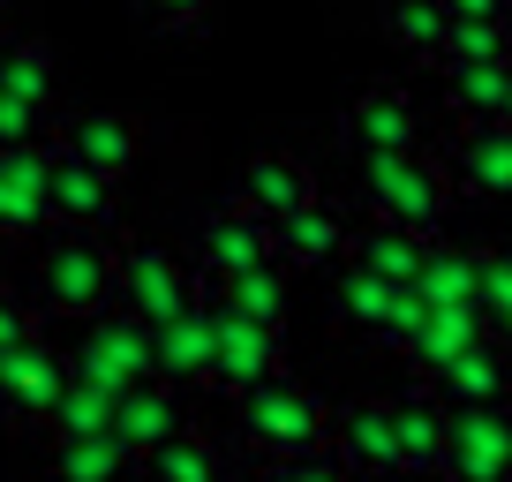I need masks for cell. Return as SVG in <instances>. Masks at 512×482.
I'll list each match as a JSON object with an SVG mask.
<instances>
[{
    "mask_svg": "<svg viewBox=\"0 0 512 482\" xmlns=\"http://www.w3.org/2000/svg\"><path fill=\"white\" fill-rule=\"evenodd\" d=\"M445 106H452V121H505V106H512V61L445 68Z\"/></svg>",
    "mask_w": 512,
    "mask_h": 482,
    "instance_id": "27",
    "label": "cell"
},
{
    "mask_svg": "<svg viewBox=\"0 0 512 482\" xmlns=\"http://www.w3.org/2000/svg\"><path fill=\"white\" fill-rule=\"evenodd\" d=\"M317 196H324V189H317V166H309L302 151H287V144L249 151V159H241V174H234V204L256 211L264 226H279V219H294V211H309Z\"/></svg>",
    "mask_w": 512,
    "mask_h": 482,
    "instance_id": "9",
    "label": "cell"
},
{
    "mask_svg": "<svg viewBox=\"0 0 512 482\" xmlns=\"http://www.w3.org/2000/svg\"><path fill=\"white\" fill-rule=\"evenodd\" d=\"M505 121H512V106H505Z\"/></svg>",
    "mask_w": 512,
    "mask_h": 482,
    "instance_id": "41",
    "label": "cell"
},
{
    "mask_svg": "<svg viewBox=\"0 0 512 482\" xmlns=\"http://www.w3.org/2000/svg\"><path fill=\"white\" fill-rule=\"evenodd\" d=\"M159 377L166 385H211L219 377V287H204V302L189 317L159 324Z\"/></svg>",
    "mask_w": 512,
    "mask_h": 482,
    "instance_id": "16",
    "label": "cell"
},
{
    "mask_svg": "<svg viewBox=\"0 0 512 482\" xmlns=\"http://www.w3.org/2000/svg\"><path fill=\"white\" fill-rule=\"evenodd\" d=\"M339 144L354 159H400V151H422V106L407 83H362L339 113Z\"/></svg>",
    "mask_w": 512,
    "mask_h": 482,
    "instance_id": "7",
    "label": "cell"
},
{
    "mask_svg": "<svg viewBox=\"0 0 512 482\" xmlns=\"http://www.w3.org/2000/svg\"><path fill=\"white\" fill-rule=\"evenodd\" d=\"M475 339H490V317H482V309H430L422 332H415V347H407V362H415L422 377H437L445 362H460Z\"/></svg>",
    "mask_w": 512,
    "mask_h": 482,
    "instance_id": "28",
    "label": "cell"
},
{
    "mask_svg": "<svg viewBox=\"0 0 512 482\" xmlns=\"http://www.w3.org/2000/svg\"><path fill=\"white\" fill-rule=\"evenodd\" d=\"M437 400L460 415V407H512V347L505 339H475L460 362H445L437 377H422Z\"/></svg>",
    "mask_w": 512,
    "mask_h": 482,
    "instance_id": "18",
    "label": "cell"
},
{
    "mask_svg": "<svg viewBox=\"0 0 512 482\" xmlns=\"http://www.w3.org/2000/svg\"><path fill=\"white\" fill-rule=\"evenodd\" d=\"M204 272H189V264L166 249V241H136L121 234V309L128 317H144L151 332L174 317H189L196 302H204V287H196Z\"/></svg>",
    "mask_w": 512,
    "mask_h": 482,
    "instance_id": "5",
    "label": "cell"
},
{
    "mask_svg": "<svg viewBox=\"0 0 512 482\" xmlns=\"http://www.w3.org/2000/svg\"><path fill=\"white\" fill-rule=\"evenodd\" d=\"M68 385H76V362L61 347H46V339L0 354V415L8 422H53Z\"/></svg>",
    "mask_w": 512,
    "mask_h": 482,
    "instance_id": "11",
    "label": "cell"
},
{
    "mask_svg": "<svg viewBox=\"0 0 512 482\" xmlns=\"http://www.w3.org/2000/svg\"><path fill=\"white\" fill-rule=\"evenodd\" d=\"M332 452L354 482H407V452H400V415L392 400H347L332 407Z\"/></svg>",
    "mask_w": 512,
    "mask_h": 482,
    "instance_id": "8",
    "label": "cell"
},
{
    "mask_svg": "<svg viewBox=\"0 0 512 482\" xmlns=\"http://www.w3.org/2000/svg\"><path fill=\"white\" fill-rule=\"evenodd\" d=\"M272 234H279V264H287V272H317V264H332V257H347V249H354L347 211L324 204V196L309 211H294V219H279Z\"/></svg>",
    "mask_w": 512,
    "mask_h": 482,
    "instance_id": "22",
    "label": "cell"
},
{
    "mask_svg": "<svg viewBox=\"0 0 512 482\" xmlns=\"http://www.w3.org/2000/svg\"><path fill=\"white\" fill-rule=\"evenodd\" d=\"M113 430L128 437V445L144 452H159V445H174L181 430H189V407H181V385H166V377H151V385H136V392H121V415H113Z\"/></svg>",
    "mask_w": 512,
    "mask_h": 482,
    "instance_id": "23",
    "label": "cell"
},
{
    "mask_svg": "<svg viewBox=\"0 0 512 482\" xmlns=\"http://www.w3.org/2000/svg\"><path fill=\"white\" fill-rule=\"evenodd\" d=\"M415 294L430 309H482V257L475 249H452V241H437L430 264H422Z\"/></svg>",
    "mask_w": 512,
    "mask_h": 482,
    "instance_id": "29",
    "label": "cell"
},
{
    "mask_svg": "<svg viewBox=\"0 0 512 482\" xmlns=\"http://www.w3.org/2000/svg\"><path fill=\"white\" fill-rule=\"evenodd\" d=\"M136 16H144L151 31H166V38H196V31H211L219 0H136Z\"/></svg>",
    "mask_w": 512,
    "mask_h": 482,
    "instance_id": "35",
    "label": "cell"
},
{
    "mask_svg": "<svg viewBox=\"0 0 512 482\" xmlns=\"http://www.w3.org/2000/svg\"><path fill=\"white\" fill-rule=\"evenodd\" d=\"M264 264H279V234L256 219V211L219 204L204 226H196V272H204L211 287H234V279L264 272Z\"/></svg>",
    "mask_w": 512,
    "mask_h": 482,
    "instance_id": "10",
    "label": "cell"
},
{
    "mask_svg": "<svg viewBox=\"0 0 512 482\" xmlns=\"http://www.w3.org/2000/svg\"><path fill=\"white\" fill-rule=\"evenodd\" d=\"M53 219V144L46 151H0V234L31 241Z\"/></svg>",
    "mask_w": 512,
    "mask_h": 482,
    "instance_id": "17",
    "label": "cell"
},
{
    "mask_svg": "<svg viewBox=\"0 0 512 482\" xmlns=\"http://www.w3.org/2000/svg\"><path fill=\"white\" fill-rule=\"evenodd\" d=\"M46 475H53V482H144V452L128 445L121 430H98V437H53Z\"/></svg>",
    "mask_w": 512,
    "mask_h": 482,
    "instance_id": "20",
    "label": "cell"
},
{
    "mask_svg": "<svg viewBox=\"0 0 512 482\" xmlns=\"http://www.w3.org/2000/svg\"><path fill=\"white\" fill-rule=\"evenodd\" d=\"M113 294H121V249L106 234H83V226H61V234L38 249V309L53 317H106Z\"/></svg>",
    "mask_w": 512,
    "mask_h": 482,
    "instance_id": "1",
    "label": "cell"
},
{
    "mask_svg": "<svg viewBox=\"0 0 512 482\" xmlns=\"http://www.w3.org/2000/svg\"><path fill=\"white\" fill-rule=\"evenodd\" d=\"M452 8L445 0H384V38L407 53V61H437L445 68V46H452Z\"/></svg>",
    "mask_w": 512,
    "mask_h": 482,
    "instance_id": "25",
    "label": "cell"
},
{
    "mask_svg": "<svg viewBox=\"0 0 512 482\" xmlns=\"http://www.w3.org/2000/svg\"><path fill=\"white\" fill-rule=\"evenodd\" d=\"M332 317H339V332H362V339H377V347L407 354L415 332H422V317H430V302H422L415 287H392V279L347 264V279H339V294H332Z\"/></svg>",
    "mask_w": 512,
    "mask_h": 482,
    "instance_id": "6",
    "label": "cell"
},
{
    "mask_svg": "<svg viewBox=\"0 0 512 482\" xmlns=\"http://www.w3.org/2000/svg\"><path fill=\"white\" fill-rule=\"evenodd\" d=\"M241 445H249L256 460H272V467L317 460V452H332V407H324L302 377H272V385H256L249 400H241Z\"/></svg>",
    "mask_w": 512,
    "mask_h": 482,
    "instance_id": "2",
    "label": "cell"
},
{
    "mask_svg": "<svg viewBox=\"0 0 512 482\" xmlns=\"http://www.w3.org/2000/svg\"><path fill=\"white\" fill-rule=\"evenodd\" d=\"M144 482H226V452L204 430H181L174 445H159L144 460Z\"/></svg>",
    "mask_w": 512,
    "mask_h": 482,
    "instance_id": "30",
    "label": "cell"
},
{
    "mask_svg": "<svg viewBox=\"0 0 512 482\" xmlns=\"http://www.w3.org/2000/svg\"><path fill=\"white\" fill-rule=\"evenodd\" d=\"M53 144H61L68 159L98 166V174H106V181H121L128 166L144 159L151 129H144V113H121V106H91V113H68Z\"/></svg>",
    "mask_w": 512,
    "mask_h": 482,
    "instance_id": "12",
    "label": "cell"
},
{
    "mask_svg": "<svg viewBox=\"0 0 512 482\" xmlns=\"http://www.w3.org/2000/svg\"><path fill=\"white\" fill-rule=\"evenodd\" d=\"M467 61H512V23H460L445 46V68H467Z\"/></svg>",
    "mask_w": 512,
    "mask_h": 482,
    "instance_id": "36",
    "label": "cell"
},
{
    "mask_svg": "<svg viewBox=\"0 0 512 482\" xmlns=\"http://www.w3.org/2000/svg\"><path fill=\"white\" fill-rule=\"evenodd\" d=\"M31 339H38V302H23L16 287H0V354L31 347Z\"/></svg>",
    "mask_w": 512,
    "mask_h": 482,
    "instance_id": "37",
    "label": "cell"
},
{
    "mask_svg": "<svg viewBox=\"0 0 512 482\" xmlns=\"http://www.w3.org/2000/svg\"><path fill=\"white\" fill-rule=\"evenodd\" d=\"M430 249H437V241L407 234V226H384V219H369L362 234H354L347 264H362V272L392 279V287H415V279H422V264H430Z\"/></svg>",
    "mask_w": 512,
    "mask_h": 482,
    "instance_id": "24",
    "label": "cell"
},
{
    "mask_svg": "<svg viewBox=\"0 0 512 482\" xmlns=\"http://www.w3.org/2000/svg\"><path fill=\"white\" fill-rule=\"evenodd\" d=\"M272 377H279V332L256 324V317H241V309L226 302V287H219V377H211V385L234 392V400H249V392L272 385Z\"/></svg>",
    "mask_w": 512,
    "mask_h": 482,
    "instance_id": "14",
    "label": "cell"
},
{
    "mask_svg": "<svg viewBox=\"0 0 512 482\" xmlns=\"http://www.w3.org/2000/svg\"><path fill=\"white\" fill-rule=\"evenodd\" d=\"M68 362H76V385H98V392H136L159 377V339H151L144 317H128V309H106V317L83 324V339L68 347Z\"/></svg>",
    "mask_w": 512,
    "mask_h": 482,
    "instance_id": "4",
    "label": "cell"
},
{
    "mask_svg": "<svg viewBox=\"0 0 512 482\" xmlns=\"http://www.w3.org/2000/svg\"><path fill=\"white\" fill-rule=\"evenodd\" d=\"M445 166H452V181H460L467 196H482V204L512 196V121H460L452 144H445Z\"/></svg>",
    "mask_w": 512,
    "mask_h": 482,
    "instance_id": "15",
    "label": "cell"
},
{
    "mask_svg": "<svg viewBox=\"0 0 512 482\" xmlns=\"http://www.w3.org/2000/svg\"><path fill=\"white\" fill-rule=\"evenodd\" d=\"M113 415H121V400H113V392L68 385V400H61V415H53V430H61V437H98V430H113Z\"/></svg>",
    "mask_w": 512,
    "mask_h": 482,
    "instance_id": "33",
    "label": "cell"
},
{
    "mask_svg": "<svg viewBox=\"0 0 512 482\" xmlns=\"http://www.w3.org/2000/svg\"><path fill=\"white\" fill-rule=\"evenodd\" d=\"M445 482H512V407H460L452 415Z\"/></svg>",
    "mask_w": 512,
    "mask_h": 482,
    "instance_id": "13",
    "label": "cell"
},
{
    "mask_svg": "<svg viewBox=\"0 0 512 482\" xmlns=\"http://www.w3.org/2000/svg\"><path fill=\"white\" fill-rule=\"evenodd\" d=\"M0 23H8V0H0Z\"/></svg>",
    "mask_w": 512,
    "mask_h": 482,
    "instance_id": "40",
    "label": "cell"
},
{
    "mask_svg": "<svg viewBox=\"0 0 512 482\" xmlns=\"http://www.w3.org/2000/svg\"><path fill=\"white\" fill-rule=\"evenodd\" d=\"M482 317H490V339L512 347V249L482 257Z\"/></svg>",
    "mask_w": 512,
    "mask_h": 482,
    "instance_id": "34",
    "label": "cell"
},
{
    "mask_svg": "<svg viewBox=\"0 0 512 482\" xmlns=\"http://www.w3.org/2000/svg\"><path fill=\"white\" fill-rule=\"evenodd\" d=\"M400 415V452H407V482H445V445H452V407L430 385L400 392L392 400Z\"/></svg>",
    "mask_w": 512,
    "mask_h": 482,
    "instance_id": "19",
    "label": "cell"
},
{
    "mask_svg": "<svg viewBox=\"0 0 512 482\" xmlns=\"http://www.w3.org/2000/svg\"><path fill=\"white\" fill-rule=\"evenodd\" d=\"M452 23H512V0H445Z\"/></svg>",
    "mask_w": 512,
    "mask_h": 482,
    "instance_id": "39",
    "label": "cell"
},
{
    "mask_svg": "<svg viewBox=\"0 0 512 482\" xmlns=\"http://www.w3.org/2000/svg\"><path fill=\"white\" fill-rule=\"evenodd\" d=\"M53 113L46 106H31V98H8L0 91V151H46L53 144Z\"/></svg>",
    "mask_w": 512,
    "mask_h": 482,
    "instance_id": "32",
    "label": "cell"
},
{
    "mask_svg": "<svg viewBox=\"0 0 512 482\" xmlns=\"http://www.w3.org/2000/svg\"><path fill=\"white\" fill-rule=\"evenodd\" d=\"M113 211H121V196H113V181L98 174V166L68 159L61 144H53V219L61 226H83V234H106Z\"/></svg>",
    "mask_w": 512,
    "mask_h": 482,
    "instance_id": "21",
    "label": "cell"
},
{
    "mask_svg": "<svg viewBox=\"0 0 512 482\" xmlns=\"http://www.w3.org/2000/svg\"><path fill=\"white\" fill-rule=\"evenodd\" d=\"M287 264H264V272H249V279H234L226 287V302L241 309V317H256V324H272L279 332V317H287Z\"/></svg>",
    "mask_w": 512,
    "mask_h": 482,
    "instance_id": "31",
    "label": "cell"
},
{
    "mask_svg": "<svg viewBox=\"0 0 512 482\" xmlns=\"http://www.w3.org/2000/svg\"><path fill=\"white\" fill-rule=\"evenodd\" d=\"M362 196H369V219L437 241V226H445L460 181H452V166L437 159V151H400V159H369L362 166Z\"/></svg>",
    "mask_w": 512,
    "mask_h": 482,
    "instance_id": "3",
    "label": "cell"
},
{
    "mask_svg": "<svg viewBox=\"0 0 512 482\" xmlns=\"http://www.w3.org/2000/svg\"><path fill=\"white\" fill-rule=\"evenodd\" d=\"M272 482H354V475L339 467V452H317V460H287V467H272Z\"/></svg>",
    "mask_w": 512,
    "mask_h": 482,
    "instance_id": "38",
    "label": "cell"
},
{
    "mask_svg": "<svg viewBox=\"0 0 512 482\" xmlns=\"http://www.w3.org/2000/svg\"><path fill=\"white\" fill-rule=\"evenodd\" d=\"M0 91L31 98V106H53V91H61V53H53L46 38L0 31Z\"/></svg>",
    "mask_w": 512,
    "mask_h": 482,
    "instance_id": "26",
    "label": "cell"
}]
</instances>
